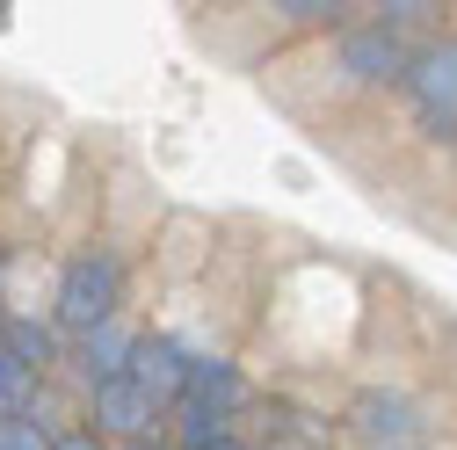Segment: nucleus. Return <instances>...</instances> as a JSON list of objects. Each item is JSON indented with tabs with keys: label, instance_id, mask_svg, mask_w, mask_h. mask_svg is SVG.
<instances>
[{
	"label": "nucleus",
	"instance_id": "f257e3e1",
	"mask_svg": "<svg viewBox=\"0 0 457 450\" xmlns=\"http://www.w3.org/2000/svg\"><path fill=\"white\" fill-rule=\"evenodd\" d=\"M407 95H414V109H421V124L457 131V44L421 51L414 73H407Z\"/></svg>",
	"mask_w": 457,
	"mask_h": 450
},
{
	"label": "nucleus",
	"instance_id": "f03ea898",
	"mask_svg": "<svg viewBox=\"0 0 457 450\" xmlns=\"http://www.w3.org/2000/svg\"><path fill=\"white\" fill-rule=\"evenodd\" d=\"M341 66H349V80H392V73H414V51L399 44L392 22H378V29H356L341 44Z\"/></svg>",
	"mask_w": 457,
	"mask_h": 450
},
{
	"label": "nucleus",
	"instance_id": "7ed1b4c3",
	"mask_svg": "<svg viewBox=\"0 0 457 450\" xmlns=\"http://www.w3.org/2000/svg\"><path fill=\"white\" fill-rule=\"evenodd\" d=\"M363 436L378 443V450H414L421 443V421H414V407L407 400H392V392H363Z\"/></svg>",
	"mask_w": 457,
	"mask_h": 450
}]
</instances>
